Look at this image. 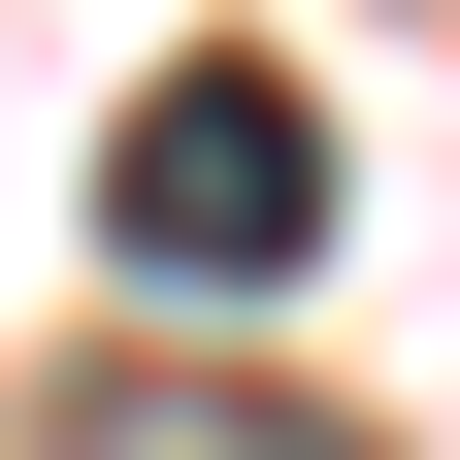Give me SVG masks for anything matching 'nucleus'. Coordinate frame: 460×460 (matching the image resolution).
Segmentation results:
<instances>
[{
    "label": "nucleus",
    "instance_id": "nucleus-1",
    "mask_svg": "<svg viewBox=\"0 0 460 460\" xmlns=\"http://www.w3.org/2000/svg\"><path fill=\"white\" fill-rule=\"evenodd\" d=\"M99 263H132L164 329H263V296L329 263V99L263 66V33L132 66V132H99Z\"/></svg>",
    "mask_w": 460,
    "mask_h": 460
},
{
    "label": "nucleus",
    "instance_id": "nucleus-2",
    "mask_svg": "<svg viewBox=\"0 0 460 460\" xmlns=\"http://www.w3.org/2000/svg\"><path fill=\"white\" fill-rule=\"evenodd\" d=\"M66 460H362V428H263V394H164V362H99V394H66Z\"/></svg>",
    "mask_w": 460,
    "mask_h": 460
}]
</instances>
